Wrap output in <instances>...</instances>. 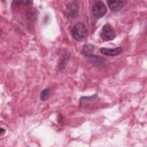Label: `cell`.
<instances>
[{
	"instance_id": "1",
	"label": "cell",
	"mask_w": 147,
	"mask_h": 147,
	"mask_svg": "<svg viewBox=\"0 0 147 147\" xmlns=\"http://www.w3.org/2000/svg\"><path fill=\"white\" fill-rule=\"evenodd\" d=\"M72 34L73 37L77 41H82L87 36V30L86 26L82 22L77 23L74 27Z\"/></svg>"
},
{
	"instance_id": "2",
	"label": "cell",
	"mask_w": 147,
	"mask_h": 147,
	"mask_svg": "<svg viewBox=\"0 0 147 147\" xmlns=\"http://www.w3.org/2000/svg\"><path fill=\"white\" fill-rule=\"evenodd\" d=\"M92 13L96 18H101L107 13V7L105 4L101 1L95 2L92 7Z\"/></svg>"
},
{
	"instance_id": "3",
	"label": "cell",
	"mask_w": 147,
	"mask_h": 147,
	"mask_svg": "<svg viewBox=\"0 0 147 147\" xmlns=\"http://www.w3.org/2000/svg\"><path fill=\"white\" fill-rule=\"evenodd\" d=\"M100 37L104 41H110L115 37V33L112 25L110 24H105L102 29Z\"/></svg>"
},
{
	"instance_id": "4",
	"label": "cell",
	"mask_w": 147,
	"mask_h": 147,
	"mask_svg": "<svg viewBox=\"0 0 147 147\" xmlns=\"http://www.w3.org/2000/svg\"><path fill=\"white\" fill-rule=\"evenodd\" d=\"M107 5L109 8L114 11H119L123 8L126 3L125 1H107Z\"/></svg>"
},
{
	"instance_id": "5",
	"label": "cell",
	"mask_w": 147,
	"mask_h": 147,
	"mask_svg": "<svg viewBox=\"0 0 147 147\" xmlns=\"http://www.w3.org/2000/svg\"><path fill=\"white\" fill-rule=\"evenodd\" d=\"M122 51L123 49L121 47H117L115 48H101L100 49V51L102 54L107 56H117L121 54Z\"/></svg>"
},
{
	"instance_id": "6",
	"label": "cell",
	"mask_w": 147,
	"mask_h": 147,
	"mask_svg": "<svg viewBox=\"0 0 147 147\" xmlns=\"http://www.w3.org/2000/svg\"><path fill=\"white\" fill-rule=\"evenodd\" d=\"M94 51V47L90 44H86L83 46L82 49V53L88 57H92Z\"/></svg>"
},
{
	"instance_id": "7",
	"label": "cell",
	"mask_w": 147,
	"mask_h": 147,
	"mask_svg": "<svg viewBox=\"0 0 147 147\" xmlns=\"http://www.w3.org/2000/svg\"><path fill=\"white\" fill-rule=\"evenodd\" d=\"M49 95H50L49 89L48 88H45L40 93V99L42 101H45L49 98Z\"/></svg>"
},
{
	"instance_id": "8",
	"label": "cell",
	"mask_w": 147,
	"mask_h": 147,
	"mask_svg": "<svg viewBox=\"0 0 147 147\" xmlns=\"http://www.w3.org/2000/svg\"><path fill=\"white\" fill-rule=\"evenodd\" d=\"M5 130L3 129V128H1V134H3V133H5Z\"/></svg>"
}]
</instances>
